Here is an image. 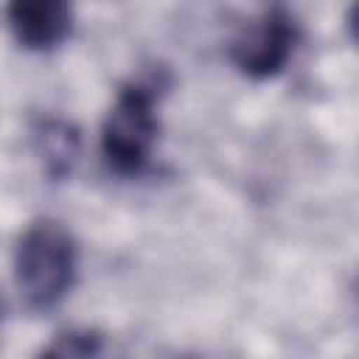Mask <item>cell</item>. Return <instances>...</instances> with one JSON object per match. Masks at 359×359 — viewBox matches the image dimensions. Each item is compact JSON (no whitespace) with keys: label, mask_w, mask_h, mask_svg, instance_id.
<instances>
[{"label":"cell","mask_w":359,"mask_h":359,"mask_svg":"<svg viewBox=\"0 0 359 359\" xmlns=\"http://www.w3.org/2000/svg\"><path fill=\"white\" fill-rule=\"evenodd\" d=\"M0 311H3V300H0Z\"/></svg>","instance_id":"obj_7"},{"label":"cell","mask_w":359,"mask_h":359,"mask_svg":"<svg viewBox=\"0 0 359 359\" xmlns=\"http://www.w3.org/2000/svg\"><path fill=\"white\" fill-rule=\"evenodd\" d=\"M101 351V337L95 331H65L56 334L45 348L48 356H93Z\"/></svg>","instance_id":"obj_6"},{"label":"cell","mask_w":359,"mask_h":359,"mask_svg":"<svg viewBox=\"0 0 359 359\" xmlns=\"http://www.w3.org/2000/svg\"><path fill=\"white\" fill-rule=\"evenodd\" d=\"M14 39L28 50L59 48L73 28V0H6Z\"/></svg>","instance_id":"obj_4"},{"label":"cell","mask_w":359,"mask_h":359,"mask_svg":"<svg viewBox=\"0 0 359 359\" xmlns=\"http://www.w3.org/2000/svg\"><path fill=\"white\" fill-rule=\"evenodd\" d=\"M79 252L73 236L59 222L31 224L14 250V278L25 303L36 311L59 306L73 289Z\"/></svg>","instance_id":"obj_1"},{"label":"cell","mask_w":359,"mask_h":359,"mask_svg":"<svg viewBox=\"0 0 359 359\" xmlns=\"http://www.w3.org/2000/svg\"><path fill=\"white\" fill-rule=\"evenodd\" d=\"M36 143H39V154L45 157V165L53 177H62L70 171L76 154H79V135L70 123L65 121H42V126L36 129Z\"/></svg>","instance_id":"obj_5"},{"label":"cell","mask_w":359,"mask_h":359,"mask_svg":"<svg viewBox=\"0 0 359 359\" xmlns=\"http://www.w3.org/2000/svg\"><path fill=\"white\" fill-rule=\"evenodd\" d=\"M297 25L283 8H266L230 42V62L250 79H272L292 59Z\"/></svg>","instance_id":"obj_3"},{"label":"cell","mask_w":359,"mask_h":359,"mask_svg":"<svg viewBox=\"0 0 359 359\" xmlns=\"http://www.w3.org/2000/svg\"><path fill=\"white\" fill-rule=\"evenodd\" d=\"M157 98L160 87L146 79H132L118 90L101 126V154L115 174L132 177L149 165L160 132Z\"/></svg>","instance_id":"obj_2"}]
</instances>
